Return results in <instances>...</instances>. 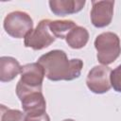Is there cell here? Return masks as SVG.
Returning a JSON list of instances; mask_svg holds the SVG:
<instances>
[{"instance_id": "cell-1", "label": "cell", "mask_w": 121, "mask_h": 121, "mask_svg": "<svg viewBox=\"0 0 121 121\" xmlns=\"http://www.w3.org/2000/svg\"><path fill=\"white\" fill-rule=\"evenodd\" d=\"M45 77L51 81L74 80L79 78L83 68V61L80 59L69 60L63 50L54 49L38 59Z\"/></svg>"}, {"instance_id": "cell-2", "label": "cell", "mask_w": 121, "mask_h": 121, "mask_svg": "<svg viewBox=\"0 0 121 121\" xmlns=\"http://www.w3.org/2000/svg\"><path fill=\"white\" fill-rule=\"evenodd\" d=\"M45 77L43 66L38 62H30L22 66L21 78L16 85V95L21 100L30 93L42 92L43 78Z\"/></svg>"}, {"instance_id": "cell-3", "label": "cell", "mask_w": 121, "mask_h": 121, "mask_svg": "<svg viewBox=\"0 0 121 121\" xmlns=\"http://www.w3.org/2000/svg\"><path fill=\"white\" fill-rule=\"evenodd\" d=\"M94 45L96 49V59L102 65L112 63L121 54V43L117 34L103 32L96 36Z\"/></svg>"}, {"instance_id": "cell-4", "label": "cell", "mask_w": 121, "mask_h": 121, "mask_svg": "<svg viewBox=\"0 0 121 121\" xmlns=\"http://www.w3.org/2000/svg\"><path fill=\"white\" fill-rule=\"evenodd\" d=\"M3 26L9 36L22 39L33 29V20L26 12L15 10L5 17Z\"/></svg>"}, {"instance_id": "cell-5", "label": "cell", "mask_w": 121, "mask_h": 121, "mask_svg": "<svg viewBox=\"0 0 121 121\" xmlns=\"http://www.w3.org/2000/svg\"><path fill=\"white\" fill-rule=\"evenodd\" d=\"M50 21L49 19L41 20L37 26L25 37L24 44L26 47L33 50H42L55 42L56 38L49 29Z\"/></svg>"}, {"instance_id": "cell-6", "label": "cell", "mask_w": 121, "mask_h": 121, "mask_svg": "<svg viewBox=\"0 0 121 121\" xmlns=\"http://www.w3.org/2000/svg\"><path fill=\"white\" fill-rule=\"evenodd\" d=\"M111 68L106 65L94 66L88 73L86 78V85L88 89L97 95L105 94L110 91L111 84Z\"/></svg>"}, {"instance_id": "cell-7", "label": "cell", "mask_w": 121, "mask_h": 121, "mask_svg": "<svg viewBox=\"0 0 121 121\" xmlns=\"http://www.w3.org/2000/svg\"><path fill=\"white\" fill-rule=\"evenodd\" d=\"M114 1H92V9L90 12L91 22L94 26L102 28L108 26L112 20Z\"/></svg>"}, {"instance_id": "cell-8", "label": "cell", "mask_w": 121, "mask_h": 121, "mask_svg": "<svg viewBox=\"0 0 121 121\" xmlns=\"http://www.w3.org/2000/svg\"><path fill=\"white\" fill-rule=\"evenodd\" d=\"M85 3V0H50L48 2L50 10L57 16L78 13L83 9Z\"/></svg>"}, {"instance_id": "cell-9", "label": "cell", "mask_w": 121, "mask_h": 121, "mask_svg": "<svg viewBox=\"0 0 121 121\" xmlns=\"http://www.w3.org/2000/svg\"><path fill=\"white\" fill-rule=\"evenodd\" d=\"M20 101L25 113L46 112V101L42 92L30 93L24 96Z\"/></svg>"}, {"instance_id": "cell-10", "label": "cell", "mask_w": 121, "mask_h": 121, "mask_svg": "<svg viewBox=\"0 0 121 121\" xmlns=\"http://www.w3.org/2000/svg\"><path fill=\"white\" fill-rule=\"evenodd\" d=\"M21 68L19 61L9 56H3L0 58V81L9 82L13 80L19 74H21Z\"/></svg>"}, {"instance_id": "cell-11", "label": "cell", "mask_w": 121, "mask_h": 121, "mask_svg": "<svg viewBox=\"0 0 121 121\" xmlns=\"http://www.w3.org/2000/svg\"><path fill=\"white\" fill-rule=\"evenodd\" d=\"M89 41L88 30L80 26L74 27L65 37L66 43L73 49H80L84 47Z\"/></svg>"}, {"instance_id": "cell-12", "label": "cell", "mask_w": 121, "mask_h": 121, "mask_svg": "<svg viewBox=\"0 0 121 121\" xmlns=\"http://www.w3.org/2000/svg\"><path fill=\"white\" fill-rule=\"evenodd\" d=\"M76 26V23L72 20H55L50 21L49 23V29L51 33L55 38L59 39H65L67 34Z\"/></svg>"}, {"instance_id": "cell-13", "label": "cell", "mask_w": 121, "mask_h": 121, "mask_svg": "<svg viewBox=\"0 0 121 121\" xmlns=\"http://www.w3.org/2000/svg\"><path fill=\"white\" fill-rule=\"evenodd\" d=\"M26 113L16 110L9 109L5 105H1V121H25Z\"/></svg>"}, {"instance_id": "cell-14", "label": "cell", "mask_w": 121, "mask_h": 121, "mask_svg": "<svg viewBox=\"0 0 121 121\" xmlns=\"http://www.w3.org/2000/svg\"><path fill=\"white\" fill-rule=\"evenodd\" d=\"M111 84L115 92L121 93V64L111 72Z\"/></svg>"}, {"instance_id": "cell-15", "label": "cell", "mask_w": 121, "mask_h": 121, "mask_svg": "<svg viewBox=\"0 0 121 121\" xmlns=\"http://www.w3.org/2000/svg\"><path fill=\"white\" fill-rule=\"evenodd\" d=\"M25 121H50V117L46 113V112H35V113H26Z\"/></svg>"}, {"instance_id": "cell-16", "label": "cell", "mask_w": 121, "mask_h": 121, "mask_svg": "<svg viewBox=\"0 0 121 121\" xmlns=\"http://www.w3.org/2000/svg\"><path fill=\"white\" fill-rule=\"evenodd\" d=\"M62 121H75V120H73V119H64Z\"/></svg>"}]
</instances>
